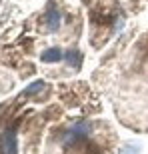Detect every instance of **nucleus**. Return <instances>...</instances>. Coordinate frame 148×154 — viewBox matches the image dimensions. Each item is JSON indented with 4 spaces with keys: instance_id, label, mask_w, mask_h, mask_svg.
<instances>
[{
    "instance_id": "nucleus-2",
    "label": "nucleus",
    "mask_w": 148,
    "mask_h": 154,
    "mask_svg": "<svg viewBox=\"0 0 148 154\" xmlns=\"http://www.w3.org/2000/svg\"><path fill=\"white\" fill-rule=\"evenodd\" d=\"M66 56L60 48H48L46 52H42V60L44 62H58V60H62Z\"/></svg>"
},
{
    "instance_id": "nucleus-6",
    "label": "nucleus",
    "mask_w": 148,
    "mask_h": 154,
    "mask_svg": "<svg viewBox=\"0 0 148 154\" xmlns=\"http://www.w3.org/2000/svg\"><path fill=\"white\" fill-rule=\"evenodd\" d=\"M124 152L126 154H138V148L136 146H130V148H124Z\"/></svg>"
},
{
    "instance_id": "nucleus-4",
    "label": "nucleus",
    "mask_w": 148,
    "mask_h": 154,
    "mask_svg": "<svg viewBox=\"0 0 148 154\" xmlns=\"http://www.w3.org/2000/svg\"><path fill=\"white\" fill-rule=\"evenodd\" d=\"M42 88H44V82H34L30 88H26V92H24V94H26V96H34L36 92H40Z\"/></svg>"
},
{
    "instance_id": "nucleus-3",
    "label": "nucleus",
    "mask_w": 148,
    "mask_h": 154,
    "mask_svg": "<svg viewBox=\"0 0 148 154\" xmlns=\"http://www.w3.org/2000/svg\"><path fill=\"white\" fill-rule=\"evenodd\" d=\"M46 24H48L50 30H58L60 28V12L50 8V10L46 12Z\"/></svg>"
},
{
    "instance_id": "nucleus-1",
    "label": "nucleus",
    "mask_w": 148,
    "mask_h": 154,
    "mask_svg": "<svg viewBox=\"0 0 148 154\" xmlns=\"http://www.w3.org/2000/svg\"><path fill=\"white\" fill-rule=\"evenodd\" d=\"M0 154H16V136L12 130L0 134Z\"/></svg>"
},
{
    "instance_id": "nucleus-5",
    "label": "nucleus",
    "mask_w": 148,
    "mask_h": 154,
    "mask_svg": "<svg viewBox=\"0 0 148 154\" xmlns=\"http://www.w3.org/2000/svg\"><path fill=\"white\" fill-rule=\"evenodd\" d=\"M64 58H66V62H68L70 66H74V64L78 62V50H70Z\"/></svg>"
}]
</instances>
